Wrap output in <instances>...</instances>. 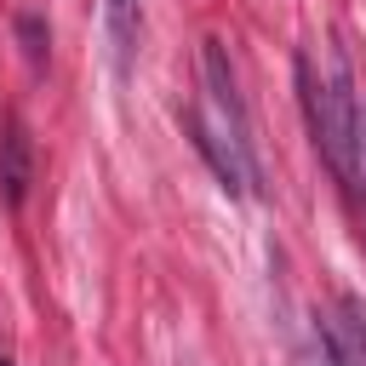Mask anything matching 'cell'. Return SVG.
Returning a JSON list of instances; mask_svg holds the SVG:
<instances>
[{"instance_id":"3957f363","label":"cell","mask_w":366,"mask_h":366,"mask_svg":"<svg viewBox=\"0 0 366 366\" xmlns=\"http://www.w3.org/2000/svg\"><path fill=\"white\" fill-rule=\"evenodd\" d=\"M29 172H34L29 132H23V120H6V132H0V194H6V206H23Z\"/></svg>"},{"instance_id":"ba28073f","label":"cell","mask_w":366,"mask_h":366,"mask_svg":"<svg viewBox=\"0 0 366 366\" xmlns=\"http://www.w3.org/2000/svg\"><path fill=\"white\" fill-rule=\"evenodd\" d=\"M355 183L366 189V97H360V114H355Z\"/></svg>"},{"instance_id":"9c48e42d","label":"cell","mask_w":366,"mask_h":366,"mask_svg":"<svg viewBox=\"0 0 366 366\" xmlns=\"http://www.w3.org/2000/svg\"><path fill=\"white\" fill-rule=\"evenodd\" d=\"M0 366H6V360H0Z\"/></svg>"},{"instance_id":"7a4b0ae2","label":"cell","mask_w":366,"mask_h":366,"mask_svg":"<svg viewBox=\"0 0 366 366\" xmlns=\"http://www.w3.org/2000/svg\"><path fill=\"white\" fill-rule=\"evenodd\" d=\"M200 74H206V103H212V114H200V120L240 154V166L257 183L263 172H257V149H252V120H246V103H240V86H234V63H229L223 40H206L200 46Z\"/></svg>"},{"instance_id":"8992f818","label":"cell","mask_w":366,"mask_h":366,"mask_svg":"<svg viewBox=\"0 0 366 366\" xmlns=\"http://www.w3.org/2000/svg\"><path fill=\"white\" fill-rule=\"evenodd\" d=\"M337 326H343V337H349V349H355V366H366V297L343 292V297H337Z\"/></svg>"},{"instance_id":"5b68a950","label":"cell","mask_w":366,"mask_h":366,"mask_svg":"<svg viewBox=\"0 0 366 366\" xmlns=\"http://www.w3.org/2000/svg\"><path fill=\"white\" fill-rule=\"evenodd\" d=\"M103 11H109L114 57H120V69H126V63H132V51H137V0H103Z\"/></svg>"},{"instance_id":"52a82bcc","label":"cell","mask_w":366,"mask_h":366,"mask_svg":"<svg viewBox=\"0 0 366 366\" xmlns=\"http://www.w3.org/2000/svg\"><path fill=\"white\" fill-rule=\"evenodd\" d=\"M17 34H23L29 63L40 69V63H46V23H40V11H23V17H17Z\"/></svg>"},{"instance_id":"277c9868","label":"cell","mask_w":366,"mask_h":366,"mask_svg":"<svg viewBox=\"0 0 366 366\" xmlns=\"http://www.w3.org/2000/svg\"><path fill=\"white\" fill-rule=\"evenodd\" d=\"M309 349H315V366H355V349H349L337 315H315V326H309Z\"/></svg>"},{"instance_id":"6da1fadb","label":"cell","mask_w":366,"mask_h":366,"mask_svg":"<svg viewBox=\"0 0 366 366\" xmlns=\"http://www.w3.org/2000/svg\"><path fill=\"white\" fill-rule=\"evenodd\" d=\"M297 97H303V120H309L315 149L326 154V166H332L343 183H355V114H360V86H355V69H349L343 46H332L326 80H315V63L297 57Z\"/></svg>"}]
</instances>
